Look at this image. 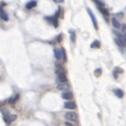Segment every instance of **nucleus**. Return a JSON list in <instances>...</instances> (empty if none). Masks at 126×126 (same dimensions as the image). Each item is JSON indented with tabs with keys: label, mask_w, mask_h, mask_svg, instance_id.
Listing matches in <instances>:
<instances>
[{
	"label": "nucleus",
	"mask_w": 126,
	"mask_h": 126,
	"mask_svg": "<svg viewBox=\"0 0 126 126\" xmlns=\"http://www.w3.org/2000/svg\"><path fill=\"white\" fill-rule=\"evenodd\" d=\"M56 75H57V78L59 82H67V76H66V72L64 70V68L59 65H56Z\"/></svg>",
	"instance_id": "1"
},
{
	"label": "nucleus",
	"mask_w": 126,
	"mask_h": 126,
	"mask_svg": "<svg viewBox=\"0 0 126 126\" xmlns=\"http://www.w3.org/2000/svg\"><path fill=\"white\" fill-rule=\"evenodd\" d=\"M65 119L67 121L74 122V121H76V119H77V115H76L75 112H73V111H69V112L65 113Z\"/></svg>",
	"instance_id": "2"
},
{
	"label": "nucleus",
	"mask_w": 126,
	"mask_h": 126,
	"mask_svg": "<svg viewBox=\"0 0 126 126\" xmlns=\"http://www.w3.org/2000/svg\"><path fill=\"white\" fill-rule=\"evenodd\" d=\"M87 12H88L89 16H90V18H91V21H92V23H93V27H94L95 29H98V21H96L95 15L92 13V11H91L90 9H87Z\"/></svg>",
	"instance_id": "3"
},
{
	"label": "nucleus",
	"mask_w": 126,
	"mask_h": 126,
	"mask_svg": "<svg viewBox=\"0 0 126 126\" xmlns=\"http://www.w3.org/2000/svg\"><path fill=\"white\" fill-rule=\"evenodd\" d=\"M61 98H63L64 100L69 101V100H72L73 94H72V92H70V91H64V92L61 93Z\"/></svg>",
	"instance_id": "4"
},
{
	"label": "nucleus",
	"mask_w": 126,
	"mask_h": 126,
	"mask_svg": "<svg viewBox=\"0 0 126 126\" xmlns=\"http://www.w3.org/2000/svg\"><path fill=\"white\" fill-rule=\"evenodd\" d=\"M54 56L58 60H60V59L63 60V52H61V49H54Z\"/></svg>",
	"instance_id": "5"
},
{
	"label": "nucleus",
	"mask_w": 126,
	"mask_h": 126,
	"mask_svg": "<svg viewBox=\"0 0 126 126\" xmlns=\"http://www.w3.org/2000/svg\"><path fill=\"white\" fill-rule=\"evenodd\" d=\"M69 88L68 84L66 82H59V84L57 85V89L58 90H64V91H67V89Z\"/></svg>",
	"instance_id": "6"
},
{
	"label": "nucleus",
	"mask_w": 126,
	"mask_h": 126,
	"mask_svg": "<svg viewBox=\"0 0 126 126\" xmlns=\"http://www.w3.org/2000/svg\"><path fill=\"white\" fill-rule=\"evenodd\" d=\"M56 18H57L56 16H54V17H46V20H48L49 22H51V23L53 24L55 28H57L58 23H57V20H56Z\"/></svg>",
	"instance_id": "7"
},
{
	"label": "nucleus",
	"mask_w": 126,
	"mask_h": 126,
	"mask_svg": "<svg viewBox=\"0 0 126 126\" xmlns=\"http://www.w3.org/2000/svg\"><path fill=\"white\" fill-rule=\"evenodd\" d=\"M75 107H76L75 102L69 101V102H66V103H65V108H67V109H74Z\"/></svg>",
	"instance_id": "8"
},
{
	"label": "nucleus",
	"mask_w": 126,
	"mask_h": 126,
	"mask_svg": "<svg viewBox=\"0 0 126 126\" xmlns=\"http://www.w3.org/2000/svg\"><path fill=\"white\" fill-rule=\"evenodd\" d=\"M36 4H37V2L35 1V0H31V1H29L28 3L26 4V9L27 10H31V9H33V7H35Z\"/></svg>",
	"instance_id": "9"
},
{
	"label": "nucleus",
	"mask_w": 126,
	"mask_h": 126,
	"mask_svg": "<svg viewBox=\"0 0 126 126\" xmlns=\"http://www.w3.org/2000/svg\"><path fill=\"white\" fill-rule=\"evenodd\" d=\"M113 92H115V95L118 96L119 99H122L123 96H124V92H123L121 89H115V90H113Z\"/></svg>",
	"instance_id": "10"
},
{
	"label": "nucleus",
	"mask_w": 126,
	"mask_h": 126,
	"mask_svg": "<svg viewBox=\"0 0 126 126\" xmlns=\"http://www.w3.org/2000/svg\"><path fill=\"white\" fill-rule=\"evenodd\" d=\"M111 22H112V26H113V28H115V29H120L121 28V24H120V22H119V20H118L117 18H115V17H113L112 20H111Z\"/></svg>",
	"instance_id": "11"
},
{
	"label": "nucleus",
	"mask_w": 126,
	"mask_h": 126,
	"mask_svg": "<svg viewBox=\"0 0 126 126\" xmlns=\"http://www.w3.org/2000/svg\"><path fill=\"white\" fill-rule=\"evenodd\" d=\"M0 17H1V19H2V20H4V21L9 20V16H7V14L3 11V10H1V11H0Z\"/></svg>",
	"instance_id": "12"
},
{
	"label": "nucleus",
	"mask_w": 126,
	"mask_h": 126,
	"mask_svg": "<svg viewBox=\"0 0 126 126\" xmlns=\"http://www.w3.org/2000/svg\"><path fill=\"white\" fill-rule=\"evenodd\" d=\"M99 11H100L101 13H102V14L104 15V16H106V17L109 16V12H108L107 10H106L104 6H99Z\"/></svg>",
	"instance_id": "13"
},
{
	"label": "nucleus",
	"mask_w": 126,
	"mask_h": 126,
	"mask_svg": "<svg viewBox=\"0 0 126 126\" xmlns=\"http://www.w3.org/2000/svg\"><path fill=\"white\" fill-rule=\"evenodd\" d=\"M90 47H91V48H96V49H98V48H100V47H101V43L99 40H94L92 44H90Z\"/></svg>",
	"instance_id": "14"
},
{
	"label": "nucleus",
	"mask_w": 126,
	"mask_h": 126,
	"mask_svg": "<svg viewBox=\"0 0 126 126\" xmlns=\"http://www.w3.org/2000/svg\"><path fill=\"white\" fill-rule=\"evenodd\" d=\"M70 39L72 43H75V31L74 30H70Z\"/></svg>",
	"instance_id": "15"
},
{
	"label": "nucleus",
	"mask_w": 126,
	"mask_h": 126,
	"mask_svg": "<svg viewBox=\"0 0 126 126\" xmlns=\"http://www.w3.org/2000/svg\"><path fill=\"white\" fill-rule=\"evenodd\" d=\"M101 74H102V70H101V68L95 69V71H94V75H95V76H101Z\"/></svg>",
	"instance_id": "16"
},
{
	"label": "nucleus",
	"mask_w": 126,
	"mask_h": 126,
	"mask_svg": "<svg viewBox=\"0 0 126 126\" xmlns=\"http://www.w3.org/2000/svg\"><path fill=\"white\" fill-rule=\"evenodd\" d=\"M61 52H63V61H67V56H66V51L64 48H61Z\"/></svg>",
	"instance_id": "17"
},
{
	"label": "nucleus",
	"mask_w": 126,
	"mask_h": 126,
	"mask_svg": "<svg viewBox=\"0 0 126 126\" xmlns=\"http://www.w3.org/2000/svg\"><path fill=\"white\" fill-rule=\"evenodd\" d=\"M66 126H73V125L71 124V123H69V122H67L66 121Z\"/></svg>",
	"instance_id": "18"
},
{
	"label": "nucleus",
	"mask_w": 126,
	"mask_h": 126,
	"mask_svg": "<svg viewBox=\"0 0 126 126\" xmlns=\"http://www.w3.org/2000/svg\"><path fill=\"white\" fill-rule=\"evenodd\" d=\"M58 1H59V2H63V1H64V0H58Z\"/></svg>",
	"instance_id": "19"
},
{
	"label": "nucleus",
	"mask_w": 126,
	"mask_h": 126,
	"mask_svg": "<svg viewBox=\"0 0 126 126\" xmlns=\"http://www.w3.org/2000/svg\"><path fill=\"white\" fill-rule=\"evenodd\" d=\"M0 11H1V7H0Z\"/></svg>",
	"instance_id": "20"
}]
</instances>
